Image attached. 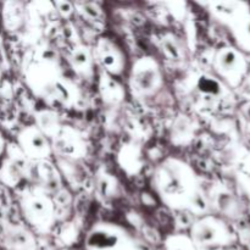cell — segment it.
<instances>
[{"mask_svg":"<svg viewBox=\"0 0 250 250\" xmlns=\"http://www.w3.org/2000/svg\"><path fill=\"white\" fill-rule=\"evenodd\" d=\"M5 239L11 250H37L36 237L23 226L7 227Z\"/></svg>","mask_w":250,"mask_h":250,"instance_id":"ba28073f","label":"cell"},{"mask_svg":"<svg viewBox=\"0 0 250 250\" xmlns=\"http://www.w3.org/2000/svg\"><path fill=\"white\" fill-rule=\"evenodd\" d=\"M21 210L26 221L41 233H45L55 221V207L43 188L34 186L21 197Z\"/></svg>","mask_w":250,"mask_h":250,"instance_id":"7a4b0ae2","label":"cell"},{"mask_svg":"<svg viewBox=\"0 0 250 250\" xmlns=\"http://www.w3.org/2000/svg\"><path fill=\"white\" fill-rule=\"evenodd\" d=\"M84 247L85 250H141L124 227L109 222L94 225L85 237Z\"/></svg>","mask_w":250,"mask_h":250,"instance_id":"3957f363","label":"cell"},{"mask_svg":"<svg viewBox=\"0 0 250 250\" xmlns=\"http://www.w3.org/2000/svg\"><path fill=\"white\" fill-rule=\"evenodd\" d=\"M247 115H248V119H250V106L248 107V110H247Z\"/></svg>","mask_w":250,"mask_h":250,"instance_id":"2e32d148","label":"cell"},{"mask_svg":"<svg viewBox=\"0 0 250 250\" xmlns=\"http://www.w3.org/2000/svg\"><path fill=\"white\" fill-rule=\"evenodd\" d=\"M165 250H198L187 234H172L165 241Z\"/></svg>","mask_w":250,"mask_h":250,"instance_id":"7c38bea8","label":"cell"},{"mask_svg":"<svg viewBox=\"0 0 250 250\" xmlns=\"http://www.w3.org/2000/svg\"><path fill=\"white\" fill-rule=\"evenodd\" d=\"M1 150H2V141L1 138H0V153H1Z\"/></svg>","mask_w":250,"mask_h":250,"instance_id":"9a60e30c","label":"cell"},{"mask_svg":"<svg viewBox=\"0 0 250 250\" xmlns=\"http://www.w3.org/2000/svg\"><path fill=\"white\" fill-rule=\"evenodd\" d=\"M19 144L23 155L34 161L46 160L51 154L48 138L37 126L26 127L20 133Z\"/></svg>","mask_w":250,"mask_h":250,"instance_id":"8992f818","label":"cell"},{"mask_svg":"<svg viewBox=\"0 0 250 250\" xmlns=\"http://www.w3.org/2000/svg\"><path fill=\"white\" fill-rule=\"evenodd\" d=\"M247 33H248L250 36V21L248 22V23H247Z\"/></svg>","mask_w":250,"mask_h":250,"instance_id":"5bb4252c","label":"cell"},{"mask_svg":"<svg viewBox=\"0 0 250 250\" xmlns=\"http://www.w3.org/2000/svg\"><path fill=\"white\" fill-rule=\"evenodd\" d=\"M239 56L232 49H224L220 51L215 59L217 70L221 72V75L229 76L232 71L236 70V66L238 65Z\"/></svg>","mask_w":250,"mask_h":250,"instance_id":"8fae6325","label":"cell"},{"mask_svg":"<svg viewBox=\"0 0 250 250\" xmlns=\"http://www.w3.org/2000/svg\"><path fill=\"white\" fill-rule=\"evenodd\" d=\"M208 250H222V249H208Z\"/></svg>","mask_w":250,"mask_h":250,"instance_id":"e0dca14e","label":"cell"},{"mask_svg":"<svg viewBox=\"0 0 250 250\" xmlns=\"http://www.w3.org/2000/svg\"><path fill=\"white\" fill-rule=\"evenodd\" d=\"M153 186L160 199L168 208L199 214L207 209L198 176L188 164L176 158L164 160L156 167Z\"/></svg>","mask_w":250,"mask_h":250,"instance_id":"6da1fadb","label":"cell"},{"mask_svg":"<svg viewBox=\"0 0 250 250\" xmlns=\"http://www.w3.org/2000/svg\"><path fill=\"white\" fill-rule=\"evenodd\" d=\"M93 58L103 66L110 75H120L125 67V54L116 43L109 38H102L98 41L97 46L93 51Z\"/></svg>","mask_w":250,"mask_h":250,"instance_id":"52a82bcc","label":"cell"},{"mask_svg":"<svg viewBox=\"0 0 250 250\" xmlns=\"http://www.w3.org/2000/svg\"><path fill=\"white\" fill-rule=\"evenodd\" d=\"M37 124L38 128L45 134L46 137H56L60 133V122H59L58 116L50 110H44V111L38 112L37 115Z\"/></svg>","mask_w":250,"mask_h":250,"instance_id":"30bf717a","label":"cell"},{"mask_svg":"<svg viewBox=\"0 0 250 250\" xmlns=\"http://www.w3.org/2000/svg\"><path fill=\"white\" fill-rule=\"evenodd\" d=\"M129 78L131 88L137 97H150L163 85L160 66L149 56L138 59L133 63Z\"/></svg>","mask_w":250,"mask_h":250,"instance_id":"277c9868","label":"cell"},{"mask_svg":"<svg viewBox=\"0 0 250 250\" xmlns=\"http://www.w3.org/2000/svg\"><path fill=\"white\" fill-rule=\"evenodd\" d=\"M71 63V67L78 73V75L85 76V77H90L93 73V62H94V58H93V53L84 45L76 46L70 54V59H68Z\"/></svg>","mask_w":250,"mask_h":250,"instance_id":"9c48e42d","label":"cell"},{"mask_svg":"<svg viewBox=\"0 0 250 250\" xmlns=\"http://www.w3.org/2000/svg\"><path fill=\"white\" fill-rule=\"evenodd\" d=\"M190 239L198 250L219 249L229 241V233L224 224L212 216L198 220L190 227Z\"/></svg>","mask_w":250,"mask_h":250,"instance_id":"5b68a950","label":"cell"},{"mask_svg":"<svg viewBox=\"0 0 250 250\" xmlns=\"http://www.w3.org/2000/svg\"><path fill=\"white\" fill-rule=\"evenodd\" d=\"M82 12L85 15V16L90 17V19H99L102 16V10L94 4H82Z\"/></svg>","mask_w":250,"mask_h":250,"instance_id":"4fadbf2b","label":"cell"}]
</instances>
